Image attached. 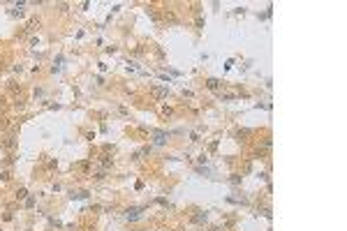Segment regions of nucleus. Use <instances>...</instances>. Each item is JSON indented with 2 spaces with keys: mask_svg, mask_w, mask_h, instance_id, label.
I'll list each match as a JSON object with an SVG mask.
<instances>
[{
  "mask_svg": "<svg viewBox=\"0 0 347 231\" xmlns=\"http://www.w3.org/2000/svg\"><path fill=\"white\" fill-rule=\"evenodd\" d=\"M16 146V136L14 134H9V136H5L2 141H0V148H5V150H9V148H14Z\"/></svg>",
  "mask_w": 347,
  "mask_h": 231,
  "instance_id": "1",
  "label": "nucleus"
},
{
  "mask_svg": "<svg viewBox=\"0 0 347 231\" xmlns=\"http://www.w3.org/2000/svg\"><path fill=\"white\" fill-rule=\"evenodd\" d=\"M167 93H169V88H167V86H164V88H160V86H153V95L158 97V99L167 97Z\"/></svg>",
  "mask_w": 347,
  "mask_h": 231,
  "instance_id": "2",
  "label": "nucleus"
},
{
  "mask_svg": "<svg viewBox=\"0 0 347 231\" xmlns=\"http://www.w3.org/2000/svg\"><path fill=\"white\" fill-rule=\"evenodd\" d=\"M208 215H206V210H197V215H192V222L194 224H201V222H206Z\"/></svg>",
  "mask_w": 347,
  "mask_h": 231,
  "instance_id": "3",
  "label": "nucleus"
},
{
  "mask_svg": "<svg viewBox=\"0 0 347 231\" xmlns=\"http://www.w3.org/2000/svg\"><path fill=\"white\" fill-rule=\"evenodd\" d=\"M141 217V210L139 208H132V210H127V219H139Z\"/></svg>",
  "mask_w": 347,
  "mask_h": 231,
  "instance_id": "4",
  "label": "nucleus"
},
{
  "mask_svg": "<svg viewBox=\"0 0 347 231\" xmlns=\"http://www.w3.org/2000/svg\"><path fill=\"white\" fill-rule=\"evenodd\" d=\"M167 136H169V134H164V132H155V143H158V146H162V143L167 141Z\"/></svg>",
  "mask_w": 347,
  "mask_h": 231,
  "instance_id": "5",
  "label": "nucleus"
},
{
  "mask_svg": "<svg viewBox=\"0 0 347 231\" xmlns=\"http://www.w3.org/2000/svg\"><path fill=\"white\" fill-rule=\"evenodd\" d=\"M9 16H23V5H16L14 9H9Z\"/></svg>",
  "mask_w": 347,
  "mask_h": 231,
  "instance_id": "6",
  "label": "nucleus"
},
{
  "mask_svg": "<svg viewBox=\"0 0 347 231\" xmlns=\"http://www.w3.org/2000/svg\"><path fill=\"white\" fill-rule=\"evenodd\" d=\"M206 86H208L211 90H218V88H220V81H218V79H208V81H206Z\"/></svg>",
  "mask_w": 347,
  "mask_h": 231,
  "instance_id": "7",
  "label": "nucleus"
},
{
  "mask_svg": "<svg viewBox=\"0 0 347 231\" xmlns=\"http://www.w3.org/2000/svg\"><path fill=\"white\" fill-rule=\"evenodd\" d=\"M26 196H28V190H26V187L16 190V199H26Z\"/></svg>",
  "mask_w": 347,
  "mask_h": 231,
  "instance_id": "8",
  "label": "nucleus"
},
{
  "mask_svg": "<svg viewBox=\"0 0 347 231\" xmlns=\"http://www.w3.org/2000/svg\"><path fill=\"white\" fill-rule=\"evenodd\" d=\"M104 176H107V171H104V169H102V171H95V173H93V178H95V180H102Z\"/></svg>",
  "mask_w": 347,
  "mask_h": 231,
  "instance_id": "9",
  "label": "nucleus"
},
{
  "mask_svg": "<svg viewBox=\"0 0 347 231\" xmlns=\"http://www.w3.org/2000/svg\"><path fill=\"white\" fill-rule=\"evenodd\" d=\"M33 206H35V199H33V196H28V199H26V208H33Z\"/></svg>",
  "mask_w": 347,
  "mask_h": 231,
  "instance_id": "10",
  "label": "nucleus"
},
{
  "mask_svg": "<svg viewBox=\"0 0 347 231\" xmlns=\"http://www.w3.org/2000/svg\"><path fill=\"white\" fill-rule=\"evenodd\" d=\"M35 26H40V21H35V19H33V21L28 23V30H35Z\"/></svg>",
  "mask_w": 347,
  "mask_h": 231,
  "instance_id": "11",
  "label": "nucleus"
},
{
  "mask_svg": "<svg viewBox=\"0 0 347 231\" xmlns=\"http://www.w3.org/2000/svg\"><path fill=\"white\" fill-rule=\"evenodd\" d=\"M0 178H2V180H9V178H12V173H9V171H2V173H0Z\"/></svg>",
  "mask_w": 347,
  "mask_h": 231,
  "instance_id": "12",
  "label": "nucleus"
},
{
  "mask_svg": "<svg viewBox=\"0 0 347 231\" xmlns=\"http://www.w3.org/2000/svg\"><path fill=\"white\" fill-rule=\"evenodd\" d=\"M7 127V120H0V130H5Z\"/></svg>",
  "mask_w": 347,
  "mask_h": 231,
  "instance_id": "13",
  "label": "nucleus"
}]
</instances>
